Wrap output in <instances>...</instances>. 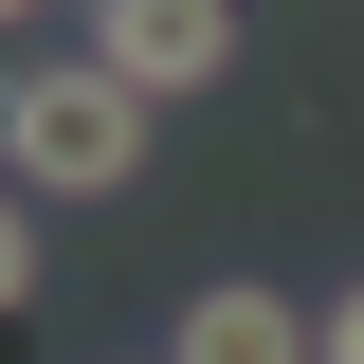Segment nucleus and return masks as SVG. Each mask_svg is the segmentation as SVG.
<instances>
[{
    "mask_svg": "<svg viewBox=\"0 0 364 364\" xmlns=\"http://www.w3.org/2000/svg\"><path fill=\"white\" fill-rule=\"evenodd\" d=\"M73 55H109L146 109H182V91H219V73H237V0H91V37H73Z\"/></svg>",
    "mask_w": 364,
    "mask_h": 364,
    "instance_id": "nucleus-2",
    "label": "nucleus"
},
{
    "mask_svg": "<svg viewBox=\"0 0 364 364\" xmlns=\"http://www.w3.org/2000/svg\"><path fill=\"white\" fill-rule=\"evenodd\" d=\"M164 364H328V310H291V291H255V273H219V291H182Z\"/></svg>",
    "mask_w": 364,
    "mask_h": 364,
    "instance_id": "nucleus-3",
    "label": "nucleus"
},
{
    "mask_svg": "<svg viewBox=\"0 0 364 364\" xmlns=\"http://www.w3.org/2000/svg\"><path fill=\"white\" fill-rule=\"evenodd\" d=\"M18 18H55V0H18Z\"/></svg>",
    "mask_w": 364,
    "mask_h": 364,
    "instance_id": "nucleus-5",
    "label": "nucleus"
},
{
    "mask_svg": "<svg viewBox=\"0 0 364 364\" xmlns=\"http://www.w3.org/2000/svg\"><path fill=\"white\" fill-rule=\"evenodd\" d=\"M0 164H18V200H128L146 182V91L109 55H37L0 91Z\"/></svg>",
    "mask_w": 364,
    "mask_h": 364,
    "instance_id": "nucleus-1",
    "label": "nucleus"
},
{
    "mask_svg": "<svg viewBox=\"0 0 364 364\" xmlns=\"http://www.w3.org/2000/svg\"><path fill=\"white\" fill-rule=\"evenodd\" d=\"M328 364H364V273H346V291H328Z\"/></svg>",
    "mask_w": 364,
    "mask_h": 364,
    "instance_id": "nucleus-4",
    "label": "nucleus"
}]
</instances>
